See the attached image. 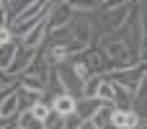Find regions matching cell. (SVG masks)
Listing matches in <instances>:
<instances>
[{"instance_id":"1","label":"cell","mask_w":147,"mask_h":129,"mask_svg":"<svg viewBox=\"0 0 147 129\" xmlns=\"http://www.w3.org/2000/svg\"><path fill=\"white\" fill-rule=\"evenodd\" d=\"M96 10H98V8H96ZM129 10H132V3L116 5V8H111V10H98V18H93V31H96V36L119 31V28L127 23Z\"/></svg>"},{"instance_id":"2","label":"cell","mask_w":147,"mask_h":129,"mask_svg":"<svg viewBox=\"0 0 147 129\" xmlns=\"http://www.w3.org/2000/svg\"><path fill=\"white\" fill-rule=\"evenodd\" d=\"M106 78L111 80V83H116V85H121L127 93H137V91H142L145 88V62H137V65H132V67H124V70H109L106 72Z\"/></svg>"},{"instance_id":"3","label":"cell","mask_w":147,"mask_h":129,"mask_svg":"<svg viewBox=\"0 0 147 129\" xmlns=\"http://www.w3.org/2000/svg\"><path fill=\"white\" fill-rule=\"evenodd\" d=\"M54 75H57V83H59V88H62L65 93H70V96H75V98H80V85H83V80H80V78H78V72L72 70L70 59H65V62L54 65Z\"/></svg>"},{"instance_id":"4","label":"cell","mask_w":147,"mask_h":129,"mask_svg":"<svg viewBox=\"0 0 147 129\" xmlns=\"http://www.w3.org/2000/svg\"><path fill=\"white\" fill-rule=\"evenodd\" d=\"M70 34L75 41H80L83 47H90L93 39H96V31H93V18L88 13H75L72 21H70Z\"/></svg>"},{"instance_id":"5","label":"cell","mask_w":147,"mask_h":129,"mask_svg":"<svg viewBox=\"0 0 147 129\" xmlns=\"http://www.w3.org/2000/svg\"><path fill=\"white\" fill-rule=\"evenodd\" d=\"M75 57L90 70V75H106V72H109V59H106V54H103L98 47H93V44L85 47L83 52H78Z\"/></svg>"},{"instance_id":"6","label":"cell","mask_w":147,"mask_h":129,"mask_svg":"<svg viewBox=\"0 0 147 129\" xmlns=\"http://www.w3.org/2000/svg\"><path fill=\"white\" fill-rule=\"evenodd\" d=\"M145 127V116L137 114L134 109H119L114 106L111 111V129H140Z\"/></svg>"},{"instance_id":"7","label":"cell","mask_w":147,"mask_h":129,"mask_svg":"<svg viewBox=\"0 0 147 129\" xmlns=\"http://www.w3.org/2000/svg\"><path fill=\"white\" fill-rule=\"evenodd\" d=\"M72 8L67 5V3H52L49 5V10H47V31H54V28H62V26H67L70 21H72Z\"/></svg>"},{"instance_id":"8","label":"cell","mask_w":147,"mask_h":129,"mask_svg":"<svg viewBox=\"0 0 147 129\" xmlns=\"http://www.w3.org/2000/svg\"><path fill=\"white\" fill-rule=\"evenodd\" d=\"M44 18H47V16H44ZM44 18H41L36 26H31V28L18 39L23 47H28V49H39V47L47 41V21H44Z\"/></svg>"},{"instance_id":"9","label":"cell","mask_w":147,"mask_h":129,"mask_svg":"<svg viewBox=\"0 0 147 129\" xmlns=\"http://www.w3.org/2000/svg\"><path fill=\"white\" fill-rule=\"evenodd\" d=\"M34 52H36V49H28V47H23V44L18 41V47H16V54H13L10 65H8V72H10L13 78H18V75H21V72L28 67V62H31Z\"/></svg>"},{"instance_id":"10","label":"cell","mask_w":147,"mask_h":129,"mask_svg":"<svg viewBox=\"0 0 147 129\" xmlns=\"http://www.w3.org/2000/svg\"><path fill=\"white\" fill-rule=\"evenodd\" d=\"M18 111H21L18 109V93H16V85H10V88H5V93L0 98V116L5 122H10L18 116Z\"/></svg>"},{"instance_id":"11","label":"cell","mask_w":147,"mask_h":129,"mask_svg":"<svg viewBox=\"0 0 147 129\" xmlns=\"http://www.w3.org/2000/svg\"><path fill=\"white\" fill-rule=\"evenodd\" d=\"M75 96H70V93H65V91H59L57 96H52L49 98V106H52V111L54 114H59V116H70V114H75Z\"/></svg>"},{"instance_id":"12","label":"cell","mask_w":147,"mask_h":129,"mask_svg":"<svg viewBox=\"0 0 147 129\" xmlns=\"http://www.w3.org/2000/svg\"><path fill=\"white\" fill-rule=\"evenodd\" d=\"M101 103H103V101H98V98H85V96H80V98L75 101V114H78L80 119H90V116L98 111Z\"/></svg>"},{"instance_id":"13","label":"cell","mask_w":147,"mask_h":129,"mask_svg":"<svg viewBox=\"0 0 147 129\" xmlns=\"http://www.w3.org/2000/svg\"><path fill=\"white\" fill-rule=\"evenodd\" d=\"M111 111H114V103H101L98 111L90 116L93 124H96L98 129H111Z\"/></svg>"},{"instance_id":"14","label":"cell","mask_w":147,"mask_h":129,"mask_svg":"<svg viewBox=\"0 0 147 129\" xmlns=\"http://www.w3.org/2000/svg\"><path fill=\"white\" fill-rule=\"evenodd\" d=\"M16 93H18V109L21 111H26V109H31L39 98H41V93H36V91H28V88H21L18 83H16Z\"/></svg>"},{"instance_id":"15","label":"cell","mask_w":147,"mask_h":129,"mask_svg":"<svg viewBox=\"0 0 147 129\" xmlns=\"http://www.w3.org/2000/svg\"><path fill=\"white\" fill-rule=\"evenodd\" d=\"M16 127H21V129H44V122L36 119V116L26 109V111H18V116H16Z\"/></svg>"},{"instance_id":"16","label":"cell","mask_w":147,"mask_h":129,"mask_svg":"<svg viewBox=\"0 0 147 129\" xmlns=\"http://www.w3.org/2000/svg\"><path fill=\"white\" fill-rule=\"evenodd\" d=\"M103 80V75H88L80 85V96L85 98H96V91H98V83Z\"/></svg>"},{"instance_id":"17","label":"cell","mask_w":147,"mask_h":129,"mask_svg":"<svg viewBox=\"0 0 147 129\" xmlns=\"http://www.w3.org/2000/svg\"><path fill=\"white\" fill-rule=\"evenodd\" d=\"M96 98L103 101V103H114V83L103 75V80L98 83V91H96Z\"/></svg>"},{"instance_id":"18","label":"cell","mask_w":147,"mask_h":129,"mask_svg":"<svg viewBox=\"0 0 147 129\" xmlns=\"http://www.w3.org/2000/svg\"><path fill=\"white\" fill-rule=\"evenodd\" d=\"M16 47H18V39H10V41L0 44V67L8 70V65H10V59H13V54H16Z\"/></svg>"},{"instance_id":"19","label":"cell","mask_w":147,"mask_h":129,"mask_svg":"<svg viewBox=\"0 0 147 129\" xmlns=\"http://www.w3.org/2000/svg\"><path fill=\"white\" fill-rule=\"evenodd\" d=\"M31 3H34V0H8V3H5V13H8V23H10V21H13V18H16L18 13H23V10H26V8H28Z\"/></svg>"},{"instance_id":"20","label":"cell","mask_w":147,"mask_h":129,"mask_svg":"<svg viewBox=\"0 0 147 129\" xmlns=\"http://www.w3.org/2000/svg\"><path fill=\"white\" fill-rule=\"evenodd\" d=\"M67 5L72 8V13H96L98 0H67Z\"/></svg>"},{"instance_id":"21","label":"cell","mask_w":147,"mask_h":129,"mask_svg":"<svg viewBox=\"0 0 147 129\" xmlns=\"http://www.w3.org/2000/svg\"><path fill=\"white\" fill-rule=\"evenodd\" d=\"M28 111H31V114H34L36 119H41V122H44V119H47V116L52 114V106H49V101L39 98V101H36V103H34V106L28 109Z\"/></svg>"},{"instance_id":"22","label":"cell","mask_w":147,"mask_h":129,"mask_svg":"<svg viewBox=\"0 0 147 129\" xmlns=\"http://www.w3.org/2000/svg\"><path fill=\"white\" fill-rule=\"evenodd\" d=\"M62 127H65V116H59L54 111L44 119V129H62Z\"/></svg>"},{"instance_id":"23","label":"cell","mask_w":147,"mask_h":129,"mask_svg":"<svg viewBox=\"0 0 147 129\" xmlns=\"http://www.w3.org/2000/svg\"><path fill=\"white\" fill-rule=\"evenodd\" d=\"M8 85H16V78L5 67H0V88H8Z\"/></svg>"},{"instance_id":"24","label":"cell","mask_w":147,"mask_h":129,"mask_svg":"<svg viewBox=\"0 0 147 129\" xmlns=\"http://www.w3.org/2000/svg\"><path fill=\"white\" fill-rule=\"evenodd\" d=\"M10 39H16V36L10 34V28H8V26H3V28H0V44H5V41H10Z\"/></svg>"},{"instance_id":"25","label":"cell","mask_w":147,"mask_h":129,"mask_svg":"<svg viewBox=\"0 0 147 129\" xmlns=\"http://www.w3.org/2000/svg\"><path fill=\"white\" fill-rule=\"evenodd\" d=\"M75 129H98V127L93 124V119H80V122H78V127H75Z\"/></svg>"},{"instance_id":"26","label":"cell","mask_w":147,"mask_h":129,"mask_svg":"<svg viewBox=\"0 0 147 129\" xmlns=\"http://www.w3.org/2000/svg\"><path fill=\"white\" fill-rule=\"evenodd\" d=\"M8 26V13H5V5H0V28Z\"/></svg>"},{"instance_id":"27","label":"cell","mask_w":147,"mask_h":129,"mask_svg":"<svg viewBox=\"0 0 147 129\" xmlns=\"http://www.w3.org/2000/svg\"><path fill=\"white\" fill-rule=\"evenodd\" d=\"M8 124H10V122H5V119L0 116V129H5V127H8Z\"/></svg>"},{"instance_id":"28","label":"cell","mask_w":147,"mask_h":129,"mask_svg":"<svg viewBox=\"0 0 147 129\" xmlns=\"http://www.w3.org/2000/svg\"><path fill=\"white\" fill-rule=\"evenodd\" d=\"M8 129H21V127H16V124H13V127H10V124H8Z\"/></svg>"},{"instance_id":"29","label":"cell","mask_w":147,"mask_h":129,"mask_svg":"<svg viewBox=\"0 0 147 129\" xmlns=\"http://www.w3.org/2000/svg\"><path fill=\"white\" fill-rule=\"evenodd\" d=\"M52 3H67V0H52Z\"/></svg>"},{"instance_id":"30","label":"cell","mask_w":147,"mask_h":129,"mask_svg":"<svg viewBox=\"0 0 147 129\" xmlns=\"http://www.w3.org/2000/svg\"><path fill=\"white\" fill-rule=\"evenodd\" d=\"M0 5H5V3H3V0H0Z\"/></svg>"}]
</instances>
